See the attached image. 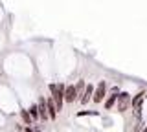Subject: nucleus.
Returning <instances> with one entry per match:
<instances>
[{
	"instance_id": "nucleus-1",
	"label": "nucleus",
	"mask_w": 147,
	"mask_h": 132,
	"mask_svg": "<svg viewBox=\"0 0 147 132\" xmlns=\"http://www.w3.org/2000/svg\"><path fill=\"white\" fill-rule=\"evenodd\" d=\"M50 92H52V99H53V103H55L57 112H61L63 110V105H64V84L52 83V84H50Z\"/></svg>"
},
{
	"instance_id": "nucleus-2",
	"label": "nucleus",
	"mask_w": 147,
	"mask_h": 132,
	"mask_svg": "<svg viewBox=\"0 0 147 132\" xmlns=\"http://www.w3.org/2000/svg\"><path fill=\"white\" fill-rule=\"evenodd\" d=\"M105 95H107V83H105V81H101V83L94 88V94H92V101H94V103H101Z\"/></svg>"
},
{
	"instance_id": "nucleus-3",
	"label": "nucleus",
	"mask_w": 147,
	"mask_h": 132,
	"mask_svg": "<svg viewBox=\"0 0 147 132\" xmlns=\"http://www.w3.org/2000/svg\"><path fill=\"white\" fill-rule=\"evenodd\" d=\"M131 105V97L129 94H118V112H125V108Z\"/></svg>"
},
{
	"instance_id": "nucleus-4",
	"label": "nucleus",
	"mask_w": 147,
	"mask_h": 132,
	"mask_svg": "<svg viewBox=\"0 0 147 132\" xmlns=\"http://www.w3.org/2000/svg\"><path fill=\"white\" fill-rule=\"evenodd\" d=\"M77 99V90L76 86L70 84V86H64V101L66 103H74Z\"/></svg>"
},
{
	"instance_id": "nucleus-5",
	"label": "nucleus",
	"mask_w": 147,
	"mask_h": 132,
	"mask_svg": "<svg viewBox=\"0 0 147 132\" xmlns=\"http://www.w3.org/2000/svg\"><path fill=\"white\" fill-rule=\"evenodd\" d=\"M46 101V110H48V119H55L57 117V108H55V103H53V99L52 97H48V99H44Z\"/></svg>"
},
{
	"instance_id": "nucleus-6",
	"label": "nucleus",
	"mask_w": 147,
	"mask_h": 132,
	"mask_svg": "<svg viewBox=\"0 0 147 132\" xmlns=\"http://www.w3.org/2000/svg\"><path fill=\"white\" fill-rule=\"evenodd\" d=\"M37 108H39V119L46 121V119H48V110H46V101H44V97L39 99V105H37Z\"/></svg>"
},
{
	"instance_id": "nucleus-7",
	"label": "nucleus",
	"mask_w": 147,
	"mask_h": 132,
	"mask_svg": "<svg viewBox=\"0 0 147 132\" xmlns=\"http://www.w3.org/2000/svg\"><path fill=\"white\" fill-rule=\"evenodd\" d=\"M92 94H94V86L92 84H86L85 86V92H83V97H81V105H86L92 99Z\"/></svg>"
},
{
	"instance_id": "nucleus-8",
	"label": "nucleus",
	"mask_w": 147,
	"mask_h": 132,
	"mask_svg": "<svg viewBox=\"0 0 147 132\" xmlns=\"http://www.w3.org/2000/svg\"><path fill=\"white\" fill-rule=\"evenodd\" d=\"M116 101H118V94H110L107 97V101H105V110H110L116 105Z\"/></svg>"
},
{
	"instance_id": "nucleus-9",
	"label": "nucleus",
	"mask_w": 147,
	"mask_h": 132,
	"mask_svg": "<svg viewBox=\"0 0 147 132\" xmlns=\"http://www.w3.org/2000/svg\"><path fill=\"white\" fill-rule=\"evenodd\" d=\"M144 97H145V92L138 94L134 99H131V107H132V108H140V105H142V101H144Z\"/></svg>"
},
{
	"instance_id": "nucleus-10",
	"label": "nucleus",
	"mask_w": 147,
	"mask_h": 132,
	"mask_svg": "<svg viewBox=\"0 0 147 132\" xmlns=\"http://www.w3.org/2000/svg\"><path fill=\"white\" fill-rule=\"evenodd\" d=\"M28 114H30V117L33 121H39V108H37V105H31L30 110H28Z\"/></svg>"
},
{
	"instance_id": "nucleus-11",
	"label": "nucleus",
	"mask_w": 147,
	"mask_h": 132,
	"mask_svg": "<svg viewBox=\"0 0 147 132\" xmlns=\"http://www.w3.org/2000/svg\"><path fill=\"white\" fill-rule=\"evenodd\" d=\"M20 117H22V121L26 123V127H31V125H33V119L30 117V114H28V110H20Z\"/></svg>"
},
{
	"instance_id": "nucleus-12",
	"label": "nucleus",
	"mask_w": 147,
	"mask_h": 132,
	"mask_svg": "<svg viewBox=\"0 0 147 132\" xmlns=\"http://www.w3.org/2000/svg\"><path fill=\"white\" fill-rule=\"evenodd\" d=\"M83 116H99L98 110H81L77 112V117H83Z\"/></svg>"
},
{
	"instance_id": "nucleus-13",
	"label": "nucleus",
	"mask_w": 147,
	"mask_h": 132,
	"mask_svg": "<svg viewBox=\"0 0 147 132\" xmlns=\"http://www.w3.org/2000/svg\"><path fill=\"white\" fill-rule=\"evenodd\" d=\"M140 132H147V125H145V127H144V129H142Z\"/></svg>"
}]
</instances>
